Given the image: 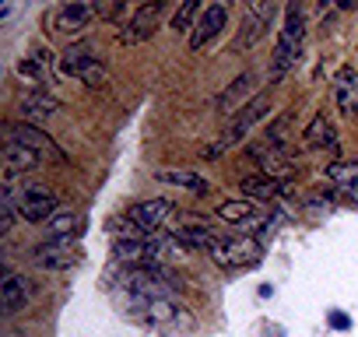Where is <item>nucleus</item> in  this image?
I'll list each match as a JSON object with an SVG mask.
<instances>
[{"label": "nucleus", "instance_id": "obj_29", "mask_svg": "<svg viewBox=\"0 0 358 337\" xmlns=\"http://www.w3.org/2000/svg\"><path fill=\"white\" fill-rule=\"evenodd\" d=\"M330 323H334V327H341V330H344V327H351V320H348L344 313H330Z\"/></svg>", "mask_w": 358, "mask_h": 337}, {"label": "nucleus", "instance_id": "obj_10", "mask_svg": "<svg viewBox=\"0 0 358 337\" xmlns=\"http://www.w3.org/2000/svg\"><path fill=\"white\" fill-rule=\"evenodd\" d=\"M78 260H81V253H78L74 239H50L32 250V264L43 271H64V267H74Z\"/></svg>", "mask_w": 358, "mask_h": 337}, {"label": "nucleus", "instance_id": "obj_26", "mask_svg": "<svg viewBox=\"0 0 358 337\" xmlns=\"http://www.w3.org/2000/svg\"><path fill=\"white\" fill-rule=\"evenodd\" d=\"M253 85H257V74H250V71H246V74H239V78H236V81H232V85L215 99V109H218V113H229V109L246 95V92H253Z\"/></svg>", "mask_w": 358, "mask_h": 337}, {"label": "nucleus", "instance_id": "obj_15", "mask_svg": "<svg viewBox=\"0 0 358 337\" xmlns=\"http://www.w3.org/2000/svg\"><path fill=\"white\" fill-rule=\"evenodd\" d=\"M32 299V281L22 274H8L4 288H0V306H4V316H15L18 309H25Z\"/></svg>", "mask_w": 358, "mask_h": 337}, {"label": "nucleus", "instance_id": "obj_24", "mask_svg": "<svg viewBox=\"0 0 358 337\" xmlns=\"http://www.w3.org/2000/svg\"><path fill=\"white\" fill-rule=\"evenodd\" d=\"M53 71H57V57L46 50H36L32 57L18 60V74L25 81H46V74H53Z\"/></svg>", "mask_w": 358, "mask_h": 337}, {"label": "nucleus", "instance_id": "obj_20", "mask_svg": "<svg viewBox=\"0 0 358 337\" xmlns=\"http://www.w3.org/2000/svg\"><path fill=\"white\" fill-rule=\"evenodd\" d=\"M4 162H8V180H15V173H32V168L43 165V155L25 148V144H15L8 141L4 144Z\"/></svg>", "mask_w": 358, "mask_h": 337}, {"label": "nucleus", "instance_id": "obj_5", "mask_svg": "<svg viewBox=\"0 0 358 337\" xmlns=\"http://www.w3.org/2000/svg\"><path fill=\"white\" fill-rule=\"evenodd\" d=\"M274 18H278V4H271V0H264V4H250V8H246V18H243V25H239V32H236L232 50H236V53L253 50V46L267 36V29H271Z\"/></svg>", "mask_w": 358, "mask_h": 337}, {"label": "nucleus", "instance_id": "obj_28", "mask_svg": "<svg viewBox=\"0 0 358 337\" xmlns=\"http://www.w3.org/2000/svg\"><path fill=\"white\" fill-rule=\"evenodd\" d=\"M194 18H197V0H183V4L172 11V32H190V29H197Z\"/></svg>", "mask_w": 358, "mask_h": 337}, {"label": "nucleus", "instance_id": "obj_12", "mask_svg": "<svg viewBox=\"0 0 358 337\" xmlns=\"http://www.w3.org/2000/svg\"><path fill=\"white\" fill-rule=\"evenodd\" d=\"M218 218L225 222V225H239V229H246V232H253V229H267V215H260L257 211V204L253 201H246V197H239V201H225V204H218Z\"/></svg>", "mask_w": 358, "mask_h": 337}, {"label": "nucleus", "instance_id": "obj_11", "mask_svg": "<svg viewBox=\"0 0 358 337\" xmlns=\"http://www.w3.org/2000/svg\"><path fill=\"white\" fill-rule=\"evenodd\" d=\"M225 25H229V8H225V4H211V8H204L197 29L190 32V50L197 53V50H204L208 43H215V39L225 32Z\"/></svg>", "mask_w": 358, "mask_h": 337}, {"label": "nucleus", "instance_id": "obj_3", "mask_svg": "<svg viewBox=\"0 0 358 337\" xmlns=\"http://www.w3.org/2000/svg\"><path fill=\"white\" fill-rule=\"evenodd\" d=\"M120 285H123L134 299H169V295L179 288L176 274H172L169 267H162V264L127 267V271H123V278H120Z\"/></svg>", "mask_w": 358, "mask_h": 337}, {"label": "nucleus", "instance_id": "obj_1", "mask_svg": "<svg viewBox=\"0 0 358 337\" xmlns=\"http://www.w3.org/2000/svg\"><path fill=\"white\" fill-rule=\"evenodd\" d=\"M306 29H309V25H306V8L299 4V0H292V4L285 8L281 39H278L274 60H271V78H274V81L299 64V57H302V50H306Z\"/></svg>", "mask_w": 358, "mask_h": 337}, {"label": "nucleus", "instance_id": "obj_19", "mask_svg": "<svg viewBox=\"0 0 358 337\" xmlns=\"http://www.w3.org/2000/svg\"><path fill=\"white\" fill-rule=\"evenodd\" d=\"M137 313L148 323H172V320H183V306L176 299H137Z\"/></svg>", "mask_w": 358, "mask_h": 337}, {"label": "nucleus", "instance_id": "obj_17", "mask_svg": "<svg viewBox=\"0 0 358 337\" xmlns=\"http://www.w3.org/2000/svg\"><path fill=\"white\" fill-rule=\"evenodd\" d=\"M8 141L25 144V148L39 151L43 158H46V155H60V151L53 148V141H50V137H46L39 127H32V123H8Z\"/></svg>", "mask_w": 358, "mask_h": 337}, {"label": "nucleus", "instance_id": "obj_4", "mask_svg": "<svg viewBox=\"0 0 358 337\" xmlns=\"http://www.w3.org/2000/svg\"><path fill=\"white\" fill-rule=\"evenodd\" d=\"M95 15H99L95 4L71 0V4H60V8L46 11V32L50 36H60V39H74V36H81L95 22Z\"/></svg>", "mask_w": 358, "mask_h": 337}, {"label": "nucleus", "instance_id": "obj_21", "mask_svg": "<svg viewBox=\"0 0 358 337\" xmlns=\"http://www.w3.org/2000/svg\"><path fill=\"white\" fill-rule=\"evenodd\" d=\"M239 190H243L246 201H274V197H281L288 187H285L281 180H271V176L257 173V176H246V180L239 183Z\"/></svg>", "mask_w": 358, "mask_h": 337}, {"label": "nucleus", "instance_id": "obj_8", "mask_svg": "<svg viewBox=\"0 0 358 337\" xmlns=\"http://www.w3.org/2000/svg\"><path fill=\"white\" fill-rule=\"evenodd\" d=\"M162 15H165V4H162V0L137 8V11L130 15V22L120 29V43H123V46H137V43L151 39V36L158 32V25H162Z\"/></svg>", "mask_w": 358, "mask_h": 337}, {"label": "nucleus", "instance_id": "obj_2", "mask_svg": "<svg viewBox=\"0 0 358 337\" xmlns=\"http://www.w3.org/2000/svg\"><path fill=\"white\" fill-rule=\"evenodd\" d=\"M267 113H271V95H267V92L253 95V102H246L239 113H232V116H229V123H225L222 137H218L211 148H204V155H208V158H218L222 151L236 148L239 141H246V137H250V130H253V127H257Z\"/></svg>", "mask_w": 358, "mask_h": 337}, {"label": "nucleus", "instance_id": "obj_13", "mask_svg": "<svg viewBox=\"0 0 358 337\" xmlns=\"http://www.w3.org/2000/svg\"><path fill=\"white\" fill-rule=\"evenodd\" d=\"M57 208L60 204H57V197L50 190H25L18 197V215L25 222H32V225H43V222L57 218Z\"/></svg>", "mask_w": 358, "mask_h": 337}, {"label": "nucleus", "instance_id": "obj_6", "mask_svg": "<svg viewBox=\"0 0 358 337\" xmlns=\"http://www.w3.org/2000/svg\"><path fill=\"white\" fill-rule=\"evenodd\" d=\"M211 257H215L218 267H229V271L232 267H250V264L260 260V243L250 239V236H222L215 243Z\"/></svg>", "mask_w": 358, "mask_h": 337}, {"label": "nucleus", "instance_id": "obj_7", "mask_svg": "<svg viewBox=\"0 0 358 337\" xmlns=\"http://www.w3.org/2000/svg\"><path fill=\"white\" fill-rule=\"evenodd\" d=\"M60 71H64L67 78H78V81L92 85V88L106 85V64H102L92 50H81V46H74V50H67V53L60 57Z\"/></svg>", "mask_w": 358, "mask_h": 337}, {"label": "nucleus", "instance_id": "obj_16", "mask_svg": "<svg viewBox=\"0 0 358 337\" xmlns=\"http://www.w3.org/2000/svg\"><path fill=\"white\" fill-rule=\"evenodd\" d=\"M18 113H22V123H46V120H53L57 113H60V102L53 99V95H46V92H32L29 99H22V106H18Z\"/></svg>", "mask_w": 358, "mask_h": 337}, {"label": "nucleus", "instance_id": "obj_23", "mask_svg": "<svg viewBox=\"0 0 358 337\" xmlns=\"http://www.w3.org/2000/svg\"><path fill=\"white\" fill-rule=\"evenodd\" d=\"M158 180L169 183V187H183V190H190V194H208V190H211V183L197 173V168H162Z\"/></svg>", "mask_w": 358, "mask_h": 337}, {"label": "nucleus", "instance_id": "obj_9", "mask_svg": "<svg viewBox=\"0 0 358 337\" xmlns=\"http://www.w3.org/2000/svg\"><path fill=\"white\" fill-rule=\"evenodd\" d=\"M176 211V201L172 197H151V201H141V204H134L123 218L127 222H134L144 236H155L165 222H169V215Z\"/></svg>", "mask_w": 358, "mask_h": 337}, {"label": "nucleus", "instance_id": "obj_14", "mask_svg": "<svg viewBox=\"0 0 358 337\" xmlns=\"http://www.w3.org/2000/svg\"><path fill=\"white\" fill-rule=\"evenodd\" d=\"M302 144L309 151H337V130H334L327 113H316L309 120V127L302 130Z\"/></svg>", "mask_w": 358, "mask_h": 337}, {"label": "nucleus", "instance_id": "obj_22", "mask_svg": "<svg viewBox=\"0 0 358 337\" xmlns=\"http://www.w3.org/2000/svg\"><path fill=\"white\" fill-rule=\"evenodd\" d=\"M334 99L344 113H355L358 106V71L355 67H341L334 78Z\"/></svg>", "mask_w": 358, "mask_h": 337}, {"label": "nucleus", "instance_id": "obj_18", "mask_svg": "<svg viewBox=\"0 0 358 337\" xmlns=\"http://www.w3.org/2000/svg\"><path fill=\"white\" fill-rule=\"evenodd\" d=\"M176 239L183 243L187 250H215V243L222 239L211 225H204V222H187V225H176Z\"/></svg>", "mask_w": 358, "mask_h": 337}, {"label": "nucleus", "instance_id": "obj_25", "mask_svg": "<svg viewBox=\"0 0 358 337\" xmlns=\"http://www.w3.org/2000/svg\"><path fill=\"white\" fill-rule=\"evenodd\" d=\"M327 180H330L337 190L358 194V162H351V158H341V162L327 165Z\"/></svg>", "mask_w": 358, "mask_h": 337}, {"label": "nucleus", "instance_id": "obj_27", "mask_svg": "<svg viewBox=\"0 0 358 337\" xmlns=\"http://www.w3.org/2000/svg\"><path fill=\"white\" fill-rule=\"evenodd\" d=\"M46 229H50V239H74L78 229H81V218H78L74 211H64V215L50 218Z\"/></svg>", "mask_w": 358, "mask_h": 337}]
</instances>
